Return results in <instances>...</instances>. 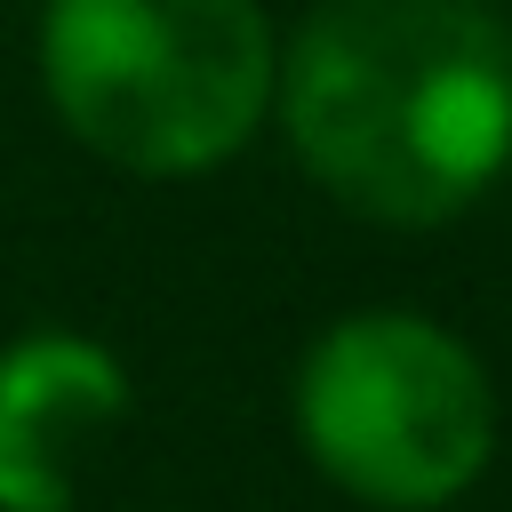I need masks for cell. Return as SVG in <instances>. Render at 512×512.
<instances>
[{"label":"cell","instance_id":"6da1fadb","mask_svg":"<svg viewBox=\"0 0 512 512\" xmlns=\"http://www.w3.org/2000/svg\"><path fill=\"white\" fill-rule=\"evenodd\" d=\"M312 184L368 224H448L512 160V32L480 0H320L272 72Z\"/></svg>","mask_w":512,"mask_h":512},{"label":"cell","instance_id":"7a4b0ae2","mask_svg":"<svg viewBox=\"0 0 512 512\" xmlns=\"http://www.w3.org/2000/svg\"><path fill=\"white\" fill-rule=\"evenodd\" d=\"M280 40L256 0H48L40 80L128 176H208L272 112Z\"/></svg>","mask_w":512,"mask_h":512},{"label":"cell","instance_id":"277c9868","mask_svg":"<svg viewBox=\"0 0 512 512\" xmlns=\"http://www.w3.org/2000/svg\"><path fill=\"white\" fill-rule=\"evenodd\" d=\"M128 416V376L104 344L40 328L0 352V512H72L88 448Z\"/></svg>","mask_w":512,"mask_h":512},{"label":"cell","instance_id":"3957f363","mask_svg":"<svg viewBox=\"0 0 512 512\" xmlns=\"http://www.w3.org/2000/svg\"><path fill=\"white\" fill-rule=\"evenodd\" d=\"M296 432L360 504L424 512L480 480L496 392L448 328L416 312H352L296 368Z\"/></svg>","mask_w":512,"mask_h":512}]
</instances>
